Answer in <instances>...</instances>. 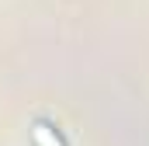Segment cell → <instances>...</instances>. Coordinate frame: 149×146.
<instances>
[{"label":"cell","instance_id":"cell-1","mask_svg":"<svg viewBox=\"0 0 149 146\" xmlns=\"http://www.w3.org/2000/svg\"><path fill=\"white\" fill-rule=\"evenodd\" d=\"M31 146H66V139H63L59 129H52L49 122H35V125H31Z\"/></svg>","mask_w":149,"mask_h":146}]
</instances>
